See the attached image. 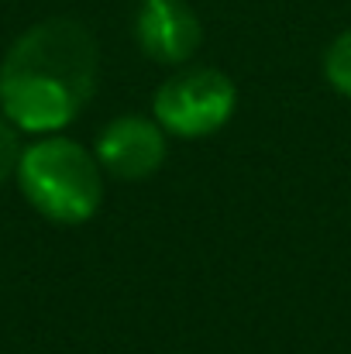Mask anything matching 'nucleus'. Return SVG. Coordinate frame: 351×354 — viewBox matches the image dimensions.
<instances>
[{"label": "nucleus", "mask_w": 351, "mask_h": 354, "mask_svg": "<svg viewBox=\"0 0 351 354\" xmlns=\"http://www.w3.org/2000/svg\"><path fill=\"white\" fill-rule=\"evenodd\" d=\"M97 69V41L80 21H38L0 62V111L17 131L59 134L90 104Z\"/></svg>", "instance_id": "f257e3e1"}, {"label": "nucleus", "mask_w": 351, "mask_h": 354, "mask_svg": "<svg viewBox=\"0 0 351 354\" xmlns=\"http://www.w3.org/2000/svg\"><path fill=\"white\" fill-rule=\"evenodd\" d=\"M17 186L52 224H87L104 203V169L97 155L62 134H42L21 151Z\"/></svg>", "instance_id": "f03ea898"}, {"label": "nucleus", "mask_w": 351, "mask_h": 354, "mask_svg": "<svg viewBox=\"0 0 351 354\" xmlns=\"http://www.w3.org/2000/svg\"><path fill=\"white\" fill-rule=\"evenodd\" d=\"M237 107V86L221 69H186L169 76L152 100L159 127L172 138H210L217 134Z\"/></svg>", "instance_id": "7ed1b4c3"}, {"label": "nucleus", "mask_w": 351, "mask_h": 354, "mask_svg": "<svg viewBox=\"0 0 351 354\" xmlns=\"http://www.w3.org/2000/svg\"><path fill=\"white\" fill-rule=\"evenodd\" d=\"M93 155L100 169L111 172L114 179L124 183L148 179L165 162V131L152 118H138V114L117 118L97 134Z\"/></svg>", "instance_id": "20e7f679"}, {"label": "nucleus", "mask_w": 351, "mask_h": 354, "mask_svg": "<svg viewBox=\"0 0 351 354\" xmlns=\"http://www.w3.org/2000/svg\"><path fill=\"white\" fill-rule=\"evenodd\" d=\"M134 38L152 62L179 66L197 55L204 28L186 0H141L134 14Z\"/></svg>", "instance_id": "39448f33"}, {"label": "nucleus", "mask_w": 351, "mask_h": 354, "mask_svg": "<svg viewBox=\"0 0 351 354\" xmlns=\"http://www.w3.org/2000/svg\"><path fill=\"white\" fill-rule=\"evenodd\" d=\"M324 76L341 97L351 100V28L331 41V48L324 55Z\"/></svg>", "instance_id": "423d86ee"}, {"label": "nucleus", "mask_w": 351, "mask_h": 354, "mask_svg": "<svg viewBox=\"0 0 351 354\" xmlns=\"http://www.w3.org/2000/svg\"><path fill=\"white\" fill-rule=\"evenodd\" d=\"M21 141H17V127L7 118H0V186L17 176V162H21Z\"/></svg>", "instance_id": "0eeeda50"}]
</instances>
